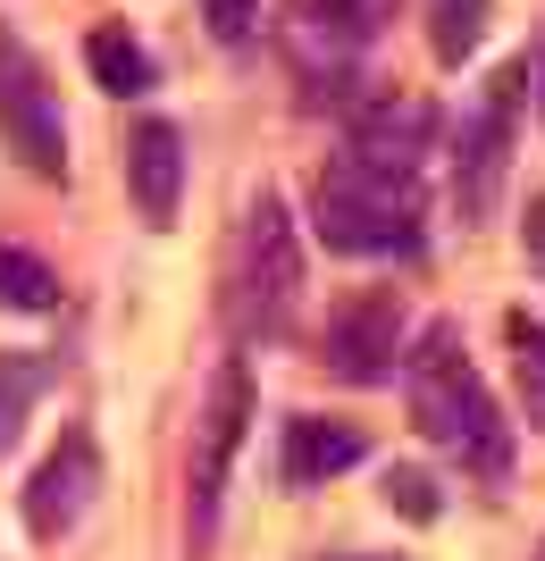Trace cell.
<instances>
[{"mask_svg":"<svg viewBox=\"0 0 545 561\" xmlns=\"http://www.w3.org/2000/svg\"><path fill=\"white\" fill-rule=\"evenodd\" d=\"M521 84H529V110H537V126H545V25H537V43L521 50Z\"/></svg>","mask_w":545,"mask_h":561,"instance_id":"cell-20","label":"cell"},{"mask_svg":"<svg viewBox=\"0 0 545 561\" xmlns=\"http://www.w3.org/2000/svg\"><path fill=\"white\" fill-rule=\"evenodd\" d=\"M370 461V436L361 420H328V411H285V436H277V478L285 494H310V486H336L344 469Z\"/></svg>","mask_w":545,"mask_h":561,"instance_id":"cell-11","label":"cell"},{"mask_svg":"<svg viewBox=\"0 0 545 561\" xmlns=\"http://www.w3.org/2000/svg\"><path fill=\"white\" fill-rule=\"evenodd\" d=\"M261 394H252V369L243 352H227L211 369V394L193 411V453H185V553L202 561L218 545V512H227V469L243 453V427H252Z\"/></svg>","mask_w":545,"mask_h":561,"instance_id":"cell-5","label":"cell"},{"mask_svg":"<svg viewBox=\"0 0 545 561\" xmlns=\"http://www.w3.org/2000/svg\"><path fill=\"white\" fill-rule=\"evenodd\" d=\"M93 503H101V445H93V427H59V445L34 461V478H25V494H18L25 537H34V545L76 537Z\"/></svg>","mask_w":545,"mask_h":561,"instance_id":"cell-9","label":"cell"},{"mask_svg":"<svg viewBox=\"0 0 545 561\" xmlns=\"http://www.w3.org/2000/svg\"><path fill=\"white\" fill-rule=\"evenodd\" d=\"M386 512H404V519H436L445 512V503H436V478H428V469H411V461H395L386 469Z\"/></svg>","mask_w":545,"mask_h":561,"instance_id":"cell-18","label":"cell"},{"mask_svg":"<svg viewBox=\"0 0 545 561\" xmlns=\"http://www.w3.org/2000/svg\"><path fill=\"white\" fill-rule=\"evenodd\" d=\"M310 234L344 260H420L428 252V176L361 151H328L310 168Z\"/></svg>","mask_w":545,"mask_h":561,"instance_id":"cell-2","label":"cell"},{"mask_svg":"<svg viewBox=\"0 0 545 561\" xmlns=\"http://www.w3.org/2000/svg\"><path fill=\"white\" fill-rule=\"evenodd\" d=\"M328 561H395V553H328Z\"/></svg>","mask_w":545,"mask_h":561,"instance_id":"cell-22","label":"cell"},{"mask_svg":"<svg viewBox=\"0 0 545 561\" xmlns=\"http://www.w3.org/2000/svg\"><path fill=\"white\" fill-rule=\"evenodd\" d=\"M84 76H93L110 101H143V93H160V50L143 43L126 18H110V25L84 34Z\"/></svg>","mask_w":545,"mask_h":561,"instance_id":"cell-13","label":"cell"},{"mask_svg":"<svg viewBox=\"0 0 545 561\" xmlns=\"http://www.w3.org/2000/svg\"><path fill=\"white\" fill-rule=\"evenodd\" d=\"M521 59L487 84V93L462 110V126L445 135V193H453V218H462V234H478L487 218H496L503 185H512V142H521Z\"/></svg>","mask_w":545,"mask_h":561,"instance_id":"cell-6","label":"cell"},{"mask_svg":"<svg viewBox=\"0 0 545 561\" xmlns=\"http://www.w3.org/2000/svg\"><path fill=\"white\" fill-rule=\"evenodd\" d=\"M202 25H211L218 50H243L261 34V0H202Z\"/></svg>","mask_w":545,"mask_h":561,"instance_id":"cell-19","label":"cell"},{"mask_svg":"<svg viewBox=\"0 0 545 561\" xmlns=\"http://www.w3.org/2000/svg\"><path fill=\"white\" fill-rule=\"evenodd\" d=\"M126 193H135L143 227H177V202H185V126L177 117L126 126Z\"/></svg>","mask_w":545,"mask_h":561,"instance_id":"cell-12","label":"cell"},{"mask_svg":"<svg viewBox=\"0 0 545 561\" xmlns=\"http://www.w3.org/2000/svg\"><path fill=\"white\" fill-rule=\"evenodd\" d=\"M521 260H529V268L545 277V193L529 202V218H521Z\"/></svg>","mask_w":545,"mask_h":561,"instance_id":"cell-21","label":"cell"},{"mask_svg":"<svg viewBox=\"0 0 545 561\" xmlns=\"http://www.w3.org/2000/svg\"><path fill=\"white\" fill-rule=\"evenodd\" d=\"M537 561H545V553H537Z\"/></svg>","mask_w":545,"mask_h":561,"instance_id":"cell-23","label":"cell"},{"mask_svg":"<svg viewBox=\"0 0 545 561\" xmlns=\"http://www.w3.org/2000/svg\"><path fill=\"white\" fill-rule=\"evenodd\" d=\"M395 0H285V59H294V84H303V110H353L370 93L361 76V50L386 34Z\"/></svg>","mask_w":545,"mask_h":561,"instance_id":"cell-4","label":"cell"},{"mask_svg":"<svg viewBox=\"0 0 545 561\" xmlns=\"http://www.w3.org/2000/svg\"><path fill=\"white\" fill-rule=\"evenodd\" d=\"M59 268H50L34 243H18V234H0V310H18V319H50L59 310Z\"/></svg>","mask_w":545,"mask_h":561,"instance_id":"cell-14","label":"cell"},{"mask_svg":"<svg viewBox=\"0 0 545 561\" xmlns=\"http://www.w3.org/2000/svg\"><path fill=\"white\" fill-rule=\"evenodd\" d=\"M0 151L25 176L68 185V110H59V84H50L43 50L25 43L9 18H0Z\"/></svg>","mask_w":545,"mask_h":561,"instance_id":"cell-7","label":"cell"},{"mask_svg":"<svg viewBox=\"0 0 545 561\" xmlns=\"http://www.w3.org/2000/svg\"><path fill=\"white\" fill-rule=\"evenodd\" d=\"M503 344H512V394H521V427L545 436V319L512 310L503 319Z\"/></svg>","mask_w":545,"mask_h":561,"instance_id":"cell-15","label":"cell"},{"mask_svg":"<svg viewBox=\"0 0 545 561\" xmlns=\"http://www.w3.org/2000/svg\"><path fill=\"white\" fill-rule=\"evenodd\" d=\"M436 142H445V117H436V101H420V93L370 84V93L344 110V151H361V160L428 176V151H436Z\"/></svg>","mask_w":545,"mask_h":561,"instance_id":"cell-10","label":"cell"},{"mask_svg":"<svg viewBox=\"0 0 545 561\" xmlns=\"http://www.w3.org/2000/svg\"><path fill=\"white\" fill-rule=\"evenodd\" d=\"M43 386H50V360H34V352H0V461L18 453V436H25V420H34Z\"/></svg>","mask_w":545,"mask_h":561,"instance_id":"cell-17","label":"cell"},{"mask_svg":"<svg viewBox=\"0 0 545 561\" xmlns=\"http://www.w3.org/2000/svg\"><path fill=\"white\" fill-rule=\"evenodd\" d=\"M218 319L243 352H269L303 319V218L285 210V193L261 185L243 202L227 234V268H218Z\"/></svg>","mask_w":545,"mask_h":561,"instance_id":"cell-3","label":"cell"},{"mask_svg":"<svg viewBox=\"0 0 545 561\" xmlns=\"http://www.w3.org/2000/svg\"><path fill=\"white\" fill-rule=\"evenodd\" d=\"M420 18H428V50H436L445 68H462V59H478V43H487L496 0H420Z\"/></svg>","mask_w":545,"mask_h":561,"instance_id":"cell-16","label":"cell"},{"mask_svg":"<svg viewBox=\"0 0 545 561\" xmlns=\"http://www.w3.org/2000/svg\"><path fill=\"white\" fill-rule=\"evenodd\" d=\"M404 402H411V427H420L462 478H478V486H512L521 420L503 411V394L487 386V369L470 360L462 319H428V328L411 335V352H404Z\"/></svg>","mask_w":545,"mask_h":561,"instance_id":"cell-1","label":"cell"},{"mask_svg":"<svg viewBox=\"0 0 545 561\" xmlns=\"http://www.w3.org/2000/svg\"><path fill=\"white\" fill-rule=\"evenodd\" d=\"M411 310L395 285H361L344 302L319 319V344L310 360L336 377V386H386V377H404V352H411Z\"/></svg>","mask_w":545,"mask_h":561,"instance_id":"cell-8","label":"cell"}]
</instances>
